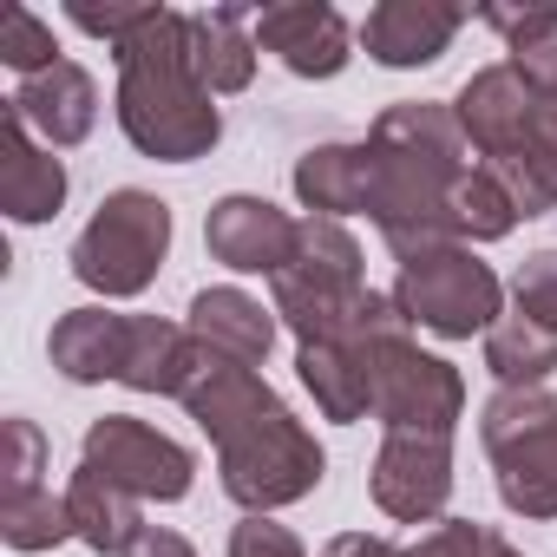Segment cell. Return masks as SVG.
<instances>
[{"label": "cell", "mask_w": 557, "mask_h": 557, "mask_svg": "<svg viewBox=\"0 0 557 557\" xmlns=\"http://www.w3.org/2000/svg\"><path fill=\"white\" fill-rule=\"evenodd\" d=\"M171 400L210 433V446H216V485L249 518H269V511H283V505H302L322 485V472H329L322 440L289 413V400L275 394L256 368L216 355L210 342L190 335Z\"/></svg>", "instance_id": "obj_1"}, {"label": "cell", "mask_w": 557, "mask_h": 557, "mask_svg": "<svg viewBox=\"0 0 557 557\" xmlns=\"http://www.w3.org/2000/svg\"><path fill=\"white\" fill-rule=\"evenodd\" d=\"M472 171V145L459 112L440 99H400L368 132V216L394 262H420L459 249L453 190Z\"/></svg>", "instance_id": "obj_2"}, {"label": "cell", "mask_w": 557, "mask_h": 557, "mask_svg": "<svg viewBox=\"0 0 557 557\" xmlns=\"http://www.w3.org/2000/svg\"><path fill=\"white\" fill-rule=\"evenodd\" d=\"M112 60H119V132L132 138L138 158L197 164L216 151L223 112L190 66V14L151 0V14L112 47Z\"/></svg>", "instance_id": "obj_3"}, {"label": "cell", "mask_w": 557, "mask_h": 557, "mask_svg": "<svg viewBox=\"0 0 557 557\" xmlns=\"http://www.w3.org/2000/svg\"><path fill=\"white\" fill-rule=\"evenodd\" d=\"M381 289H368V256L348 223L335 216H302L289 262L269 275V309L296 342H335L348 335Z\"/></svg>", "instance_id": "obj_4"}, {"label": "cell", "mask_w": 557, "mask_h": 557, "mask_svg": "<svg viewBox=\"0 0 557 557\" xmlns=\"http://www.w3.org/2000/svg\"><path fill=\"white\" fill-rule=\"evenodd\" d=\"M479 446L492 459L498 505L511 518H557V394L550 387H498L479 407Z\"/></svg>", "instance_id": "obj_5"}, {"label": "cell", "mask_w": 557, "mask_h": 557, "mask_svg": "<svg viewBox=\"0 0 557 557\" xmlns=\"http://www.w3.org/2000/svg\"><path fill=\"white\" fill-rule=\"evenodd\" d=\"M171 236H177V223H171V203L158 197V190H112L99 210H92V223L73 236V275L92 289V296H106V302H132V296H145L151 283H158V269H164V256H171Z\"/></svg>", "instance_id": "obj_6"}, {"label": "cell", "mask_w": 557, "mask_h": 557, "mask_svg": "<svg viewBox=\"0 0 557 557\" xmlns=\"http://www.w3.org/2000/svg\"><path fill=\"white\" fill-rule=\"evenodd\" d=\"M387 296L407 315V329H426L440 342H472V335H492L505 322V283L466 243L420 256V262H400V283Z\"/></svg>", "instance_id": "obj_7"}, {"label": "cell", "mask_w": 557, "mask_h": 557, "mask_svg": "<svg viewBox=\"0 0 557 557\" xmlns=\"http://www.w3.org/2000/svg\"><path fill=\"white\" fill-rule=\"evenodd\" d=\"M374 420L387 433H433L453 440V426L466 420V381L453 361L426 355L413 342V329H394L374 348Z\"/></svg>", "instance_id": "obj_8"}, {"label": "cell", "mask_w": 557, "mask_h": 557, "mask_svg": "<svg viewBox=\"0 0 557 557\" xmlns=\"http://www.w3.org/2000/svg\"><path fill=\"white\" fill-rule=\"evenodd\" d=\"M79 466H92L99 479H112V485L132 492L138 505H145V498H151V505H177V498H190V485H197L190 446H177L171 433H158V426L138 420V413H106V420H92L86 440H79Z\"/></svg>", "instance_id": "obj_9"}, {"label": "cell", "mask_w": 557, "mask_h": 557, "mask_svg": "<svg viewBox=\"0 0 557 557\" xmlns=\"http://www.w3.org/2000/svg\"><path fill=\"white\" fill-rule=\"evenodd\" d=\"M394 329H407V315L394 309V296H374V309H368L348 335H335V342H302V348H296V381L315 394L322 420L355 426V420L374 413V348H381Z\"/></svg>", "instance_id": "obj_10"}, {"label": "cell", "mask_w": 557, "mask_h": 557, "mask_svg": "<svg viewBox=\"0 0 557 557\" xmlns=\"http://www.w3.org/2000/svg\"><path fill=\"white\" fill-rule=\"evenodd\" d=\"M368 492L394 524H440L453 498V440L387 433L368 466Z\"/></svg>", "instance_id": "obj_11"}, {"label": "cell", "mask_w": 557, "mask_h": 557, "mask_svg": "<svg viewBox=\"0 0 557 557\" xmlns=\"http://www.w3.org/2000/svg\"><path fill=\"white\" fill-rule=\"evenodd\" d=\"M355 27L329 8V0H275L256 8V47L275 53L296 79H335L355 60Z\"/></svg>", "instance_id": "obj_12"}, {"label": "cell", "mask_w": 557, "mask_h": 557, "mask_svg": "<svg viewBox=\"0 0 557 557\" xmlns=\"http://www.w3.org/2000/svg\"><path fill=\"white\" fill-rule=\"evenodd\" d=\"M296 230H302V216L275 210L269 197L230 190L203 216V249H210V262H223L236 275H275L289 262V249H296Z\"/></svg>", "instance_id": "obj_13"}, {"label": "cell", "mask_w": 557, "mask_h": 557, "mask_svg": "<svg viewBox=\"0 0 557 557\" xmlns=\"http://www.w3.org/2000/svg\"><path fill=\"white\" fill-rule=\"evenodd\" d=\"M453 112H459V132H466L472 158L498 171V164L524 145V132H531V119H537V92H524V79L498 60V66H479V73L459 86Z\"/></svg>", "instance_id": "obj_14"}, {"label": "cell", "mask_w": 557, "mask_h": 557, "mask_svg": "<svg viewBox=\"0 0 557 557\" xmlns=\"http://www.w3.org/2000/svg\"><path fill=\"white\" fill-rule=\"evenodd\" d=\"M466 27V8H446V0H381L361 21V47L374 66L387 73H413V66H433Z\"/></svg>", "instance_id": "obj_15"}, {"label": "cell", "mask_w": 557, "mask_h": 557, "mask_svg": "<svg viewBox=\"0 0 557 557\" xmlns=\"http://www.w3.org/2000/svg\"><path fill=\"white\" fill-rule=\"evenodd\" d=\"M8 106L27 119V132H34L47 151H73V145H86L92 125H99V79H92L79 60H60V66H47L40 79H21Z\"/></svg>", "instance_id": "obj_16"}, {"label": "cell", "mask_w": 557, "mask_h": 557, "mask_svg": "<svg viewBox=\"0 0 557 557\" xmlns=\"http://www.w3.org/2000/svg\"><path fill=\"white\" fill-rule=\"evenodd\" d=\"M66 203V164L27 132L14 106H0V210L14 223H47Z\"/></svg>", "instance_id": "obj_17"}, {"label": "cell", "mask_w": 557, "mask_h": 557, "mask_svg": "<svg viewBox=\"0 0 557 557\" xmlns=\"http://www.w3.org/2000/svg\"><path fill=\"white\" fill-rule=\"evenodd\" d=\"M47 355L66 381L79 387H99V381H125V361H132V315H112V309H66L47 335Z\"/></svg>", "instance_id": "obj_18"}, {"label": "cell", "mask_w": 557, "mask_h": 557, "mask_svg": "<svg viewBox=\"0 0 557 557\" xmlns=\"http://www.w3.org/2000/svg\"><path fill=\"white\" fill-rule=\"evenodd\" d=\"M256 8H203L190 14V66L210 99L249 92L256 79Z\"/></svg>", "instance_id": "obj_19"}, {"label": "cell", "mask_w": 557, "mask_h": 557, "mask_svg": "<svg viewBox=\"0 0 557 557\" xmlns=\"http://www.w3.org/2000/svg\"><path fill=\"white\" fill-rule=\"evenodd\" d=\"M275 309H262L249 289H197L190 296V335L197 342H210L216 355H230V361H243V368H262L269 361V348H275Z\"/></svg>", "instance_id": "obj_20"}, {"label": "cell", "mask_w": 557, "mask_h": 557, "mask_svg": "<svg viewBox=\"0 0 557 557\" xmlns=\"http://www.w3.org/2000/svg\"><path fill=\"white\" fill-rule=\"evenodd\" d=\"M309 216H368V145H315L289 171Z\"/></svg>", "instance_id": "obj_21"}, {"label": "cell", "mask_w": 557, "mask_h": 557, "mask_svg": "<svg viewBox=\"0 0 557 557\" xmlns=\"http://www.w3.org/2000/svg\"><path fill=\"white\" fill-rule=\"evenodd\" d=\"M66 511H73V537H79L86 550H99V557H125V550L138 544V531H145L138 498L119 492L112 479H99L92 466H79V472L66 479Z\"/></svg>", "instance_id": "obj_22"}, {"label": "cell", "mask_w": 557, "mask_h": 557, "mask_svg": "<svg viewBox=\"0 0 557 557\" xmlns=\"http://www.w3.org/2000/svg\"><path fill=\"white\" fill-rule=\"evenodd\" d=\"M479 21L505 40V66L524 79V92L557 99V8H485Z\"/></svg>", "instance_id": "obj_23"}, {"label": "cell", "mask_w": 557, "mask_h": 557, "mask_svg": "<svg viewBox=\"0 0 557 557\" xmlns=\"http://www.w3.org/2000/svg\"><path fill=\"white\" fill-rule=\"evenodd\" d=\"M498 177L511 184V197H518L524 216L557 210V99H537V119H531L524 145L498 164Z\"/></svg>", "instance_id": "obj_24"}, {"label": "cell", "mask_w": 557, "mask_h": 557, "mask_svg": "<svg viewBox=\"0 0 557 557\" xmlns=\"http://www.w3.org/2000/svg\"><path fill=\"white\" fill-rule=\"evenodd\" d=\"M485 368H492L498 387H544L557 374V335L524 322V315H505L485 335Z\"/></svg>", "instance_id": "obj_25"}, {"label": "cell", "mask_w": 557, "mask_h": 557, "mask_svg": "<svg viewBox=\"0 0 557 557\" xmlns=\"http://www.w3.org/2000/svg\"><path fill=\"white\" fill-rule=\"evenodd\" d=\"M453 223H459V243L472 249V243L511 236V230L524 223V210H518L511 184H505L492 164H472V171L459 177V190H453Z\"/></svg>", "instance_id": "obj_26"}, {"label": "cell", "mask_w": 557, "mask_h": 557, "mask_svg": "<svg viewBox=\"0 0 557 557\" xmlns=\"http://www.w3.org/2000/svg\"><path fill=\"white\" fill-rule=\"evenodd\" d=\"M73 537V511H66V492L53 498L47 485L40 492H21V498H0V544L8 550H53Z\"/></svg>", "instance_id": "obj_27"}, {"label": "cell", "mask_w": 557, "mask_h": 557, "mask_svg": "<svg viewBox=\"0 0 557 557\" xmlns=\"http://www.w3.org/2000/svg\"><path fill=\"white\" fill-rule=\"evenodd\" d=\"M0 60H8L21 79H40V73L60 66L66 53H60L53 27H47L34 8H8V14H0Z\"/></svg>", "instance_id": "obj_28"}, {"label": "cell", "mask_w": 557, "mask_h": 557, "mask_svg": "<svg viewBox=\"0 0 557 557\" xmlns=\"http://www.w3.org/2000/svg\"><path fill=\"white\" fill-rule=\"evenodd\" d=\"M511 315H524V322H537V329L557 335V249H537V256L518 262V275H511Z\"/></svg>", "instance_id": "obj_29"}, {"label": "cell", "mask_w": 557, "mask_h": 557, "mask_svg": "<svg viewBox=\"0 0 557 557\" xmlns=\"http://www.w3.org/2000/svg\"><path fill=\"white\" fill-rule=\"evenodd\" d=\"M413 557H524V550H511L492 524H479V518H440L420 544H407Z\"/></svg>", "instance_id": "obj_30"}, {"label": "cell", "mask_w": 557, "mask_h": 557, "mask_svg": "<svg viewBox=\"0 0 557 557\" xmlns=\"http://www.w3.org/2000/svg\"><path fill=\"white\" fill-rule=\"evenodd\" d=\"M40 472H47V433L34 420H8V498L40 492Z\"/></svg>", "instance_id": "obj_31"}, {"label": "cell", "mask_w": 557, "mask_h": 557, "mask_svg": "<svg viewBox=\"0 0 557 557\" xmlns=\"http://www.w3.org/2000/svg\"><path fill=\"white\" fill-rule=\"evenodd\" d=\"M145 14H151V0H112V8H92V0H66V21H73L79 34L106 40V47H119Z\"/></svg>", "instance_id": "obj_32"}, {"label": "cell", "mask_w": 557, "mask_h": 557, "mask_svg": "<svg viewBox=\"0 0 557 557\" xmlns=\"http://www.w3.org/2000/svg\"><path fill=\"white\" fill-rule=\"evenodd\" d=\"M230 557H309V550H302V537L289 524L243 518V524H230Z\"/></svg>", "instance_id": "obj_33"}, {"label": "cell", "mask_w": 557, "mask_h": 557, "mask_svg": "<svg viewBox=\"0 0 557 557\" xmlns=\"http://www.w3.org/2000/svg\"><path fill=\"white\" fill-rule=\"evenodd\" d=\"M322 557H413L407 544H387V537H368V531H342L322 544Z\"/></svg>", "instance_id": "obj_34"}, {"label": "cell", "mask_w": 557, "mask_h": 557, "mask_svg": "<svg viewBox=\"0 0 557 557\" xmlns=\"http://www.w3.org/2000/svg\"><path fill=\"white\" fill-rule=\"evenodd\" d=\"M125 557H197V550H190V537H184V531H164V524H145V531H138V544H132Z\"/></svg>", "instance_id": "obj_35"}]
</instances>
